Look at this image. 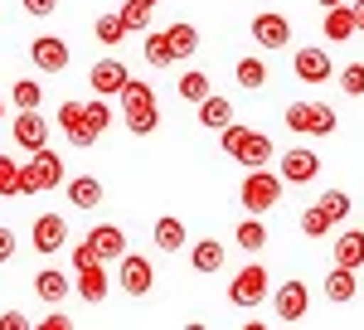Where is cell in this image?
<instances>
[{
  "label": "cell",
  "mask_w": 364,
  "mask_h": 330,
  "mask_svg": "<svg viewBox=\"0 0 364 330\" xmlns=\"http://www.w3.org/2000/svg\"><path fill=\"white\" fill-rule=\"evenodd\" d=\"M219 146H224L228 161H238L243 170H257V165L277 161L272 137H267V132H252V127H243V122H228L224 132H219Z\"/></svg>",
  "instance_id": "cell-1"
},
{
  "label": "cell",
  "mask_w": 364,
  "mask_h": 330,
  "mask_svg": "<svg viewBox=\"0 0 364 330\" xmlns=\"http://www.w3.org/2000/svg\"><path fill=\"white\" fill-rule=\"evenodd\" d=\"M117 97H122V122L132 127V137H151V132L161 127V107H156V92H151V82L127 78V87H122Z\"/></svg>",
  "instance_id": "cell-2"
},
{
  "label": "cell",
  "mask_w": 364,
  "mask_h": 330,
  "mask_svg": "<svg viewBox=\"0 0 364 330\" xmlns=\"http://www.w3.org/2000/svg\"><path fill=\"white\" fill-rule=\"evenodd\" d=\"M58 185H68V175H63V156L49 151V146L29 151V161L20 165V194H44V190H58Z\"/></svg>",
  "instance_id": "cell-3"
},
{
  "label": "cell",
  "mask_w": 364,
  "mask_h": 330,
  "mask_svg": "<svg viewBox=\"0 0 364 330\" xmlns=\"http://www.w3.org/2000/svg\"><path fill=\"white\" fill-rule=\"evenodd\" d=\"M282 190H287L282 170L257 165V170H248V175H243V190H238V199H243V209H248V214H267V209L282 199Z\"/></svg>",
  "instance_id": "cell-4"
},
{
  "label": "cell",
  "mask_w": 364,
  "mask_h": 330,
  "mask_svg": "<svg viewBox=\"0 0 364 330\" xmlns=\"http://www.w3.org/2000/svg\"><path fill=\"white\" fill-rule=\"evenodd\" d=\"M287 127L301 132V137H331L340 127V117L326 107V102H291V107H287Z\"/></svg>",
  "instance_id": "cell-5"
},
{
  "label": "cell",
  "mask_w": 364,
  "mask_h": 330,
  "mask_svg": "<svg viewBox=\"0 0 364 330\" xmlns=\"http://www.w3.org/2000/svg\"><path fill=\"white\" fill-rule=\"evenodd\" d=\"M228 302L238 306V311H252V306L267 302V267L262 262H248L243 272L228 282Z\"/></svg>",
  "instance_id": "cell-6"
},
{
  "label": "cell",
  "mask_w": 364,
  "mask_h": 330,
  "mask_svg": "<svg viewBox=\"0 0 364 330\" xmlns=\"http://www.w3.org/2000/svg\"><path fill=\"white\" fill-rule=\"evenodd\" d=\"M117 287L127 292V297H146L151 287H156V267H151V257H141V252H122L117 257Z\"/></svg>",
  "instance_id": "cell-7"
},
{
  "label": "cell",
  "mask_w": 364,
  "mask_h": 330,
  "mask_svg": "<svg viewBox=\"0 0 364 330\" xmlns=\"http://www.w3.org/2000/svg\"><path fill=\"white\" fill-rule=\"evenodd\" d=\"M272 311H277L282 326H296V321H306V311H311V292H306V282L287 277V282L277 287V297H272Z\"/></svg>",
  "instance_id": "cell-8"
},
{
  "label": "cell",
  "mask_w": 364,
  "mask_h": 330,
  "mask_svg": "<svg viewBox=\"0 0 364 330\" xmlns=\"http://www.w3.org/2000/svg\"><path fill=\"white\" fill-rule=\"evenodd\" d=\"M252 44H262V49H287V44H291V25H287V15H277V10L252 15Z\"/></svg>",
  "instance_id": "cell-9"
},
{
  "label": "cell",
  "mask_w": 364,
  "mask_h": 330,
  "mask_svg": "<svg viewBox=\"0 0 364 330\" xmlns=\"http://www.w3.org/2000/svg\"><path fill=\"white\" fill-rule=\"evenodd\" d=\"M29 58H34V68H39V73H63L73 54H68V44H63L58 34H39V39L29 44Z\"/></svg>",
  "instance_id": "cell-10"
},
{
  "label": "cell",
  "mask_w": 364,
  "mask_h": 330,
  "mask_svg": "<svg viewBox=\"0 0 364 330\" xmlns=\"http://www.w3.org/2000/svg\"><path fill=\"white\" fill-rule=\"evenodd\" d=\"M277 170H282L287 185H311V180L321 175V156L306 151V146H296V151H287V156L277 161Z\"/></svg>",
  "instance_id": "cell-11"
},
{
  "label": "cell",
  "mask_w": 364,
  "mask_h": 330,
  "mask_svg": "<svg viewBox=\"0 0 364 330\" xmlns=\"http://www.w3.org/2000/svg\"><path fill=\"white\" fill-rule=\"evenodd\" d=\"M29 243H34V252H58V247L68 243V223H63V214H39L34 219V228H29Z\"/></svg>",
  "instance_id": "cell-12"
},
{
  "label": "cell",
  "mask_w": 364,
  "mask_h": 330,
  "mask_svg": "<svg viewBox=\"0 0 364 330\" xmlns=\"http://www.w3.org/2000/svg\"><path fill=\"white\" fill-rule=\"evenodd\" d=\"M127 63L122 58H97L92 63V73H87V82H92V92H102V97H117L122 87H127Z\"/></svg>",
  "instance_id": "cell-13"
},
{
  "label": "cell",
  "mask_w": 364,
  "mask_h": 330,
  "mask_svg": "<svg viewBox=\"0 0 364 330\" xmlns=\"http://www.w3.org/2000/svg\"><path fill=\"white\" fill-rule=\"evenodd\" d=\"M58 132L68 137V146H92V141H97V132L87 127L83 102H63V107H58Z\"/></svg>",
  "instance_id": "cell-14"
},
{
  "label": "cell",
  "mask_w": 364,
  "mask_h": 330,
  "mask_svg": "<svg viewBox=\"0 0 364 330\" xmlns=\"http://www.w3.org/2000/svg\"><path fill=\"white\" fill-rule=\"evenodd\" d=\"M291 68H296V78H301V82H331V78H336V63H331L326 49H296Z\"/></svg>",
  "instance_id": "cell-15"
},
{
  "label": "cell",
  "mask_w": 364,
  "mask_h": 330,
  "mask_svg": "<svg viewBox=\"0 0 364 330\" xmlns=\"http://www.w3.org/2000/svg\"><path fill=\"white\" fill-rule=\"evenodd\" d=\"M15 146L20 151H39V146H49V122L39 117V107H29L15 117Z\"/></svg>",
  "instance_id": "cell-16"
},
{
  "label": "cell",
  "mask_w": 364,
  "mask_h": 330,
  "mask_svg": "<svg viewBox=\"0 0 364 330\" xmlns=\"http://www.w3.org/2000/svg\"><path fill=\"white\" fill-rule=\"evenodd\" d=\"M107 287H112V282H107V267H102V262H87V267H78L73 292H78L87 306H102V302H107Z\"/></svg>",
  "instance_id": "cell-17"
},
{
  "label": "cell",
  "mask_w": 364,
  "mask_h": 330,
  "mask_svg": "<svg viewBox=\"0 0 364 330\" xmlns=\"http://www.w3.org/2000/svg\"><path fill=\"white\" fill-rule=\"evenodd\" d=\"M87 243L97 247L102 262H117V257L127 252V233H122L117 223H97V228H87Z\"/></svg>",
  "instance_id": "cell-18"
},
{
  "label": "cell",
  "mask_w": 364,
  "mask_h": 330,
  "mask_svg": "<svg viewBox=\"0 0 364 330\" xmlns=\"http://www.w3.org/2000/svg\"><path fill=\"white\" fill-rule=\"evenodd\" d=\"M331 247H336V262H340V267H355V272L364 267V233H360V228L336 233V238H331Z\"/></svg>",
  "instance_id": "cell-19"
},
{
  "label": "cell",
  "mask_w": 364,
  "mask_h": 330,
  "mask_svg": "<svg viewBox=\"0 0 364 330\" xmlns=\"http://www.w3.org/2000/svg\"><path fill=\"white\" fill-rule=\"evenodd\" d=\"M360 25H355V5H331L326 10V39L331 44H345V39H355Z\"/></svg>",
  "instance_id": "cell-20"
},
{
  "label": "cell",
  "mask_w": 364,
  "mask_h": 330,
  "mask_svg": "<svg viewBox=\"0 0 364 330\" xmlns=\"http://www.w3.org/2000/svg\"><path fill=\"white\" fill-rule=\"evenodd\" d=\"M68 292H73V282L58 272V267H44V272L34 277V297H39L44 306H58L63 297H68Z\"/></svg>",
  "instance_id": "cell-21"
},
{
  "label": "cell",
  "mask_w": 364,
  "mask_h": 330,
  "mask_svg": "<svg viewBox=\"0 0 364 330\" xmlns=\"http://www.w3.org/2000/svg\"><path fill=\"white\" fill-rule=\"evenodd\" d=\"M195 107H199V127H209V132H224L228 122H233V102L219 97V92H209V97L195 102Z\"/></svg>",
  "instance_id": "cell-22"
},
{
  "label": "cell",
  "mask_w": 364,
  "mask_h": 330,
  "mask_svg": "<svg viewBox=\"0 0 364 330\" xmlns=\"http://www.w3.org/2000/svg\"><path fill=\"white\" fill-rule=\"evenodd\" d=\"M355 292H360V282H355V267H331V277H326V302H336V306H345V302H355Z\"/></svg>",
  "instance_id": "cell-23"
},
{
  "label": "cell",
  "mask_w": 364,
  "mask_h": 330,
  "mask_svg": "<svg viewBox=\"0 0 364 330\" xmlns=\"http://www.w3.org/2000/svg\"><path fill=\"white\" fill-rule=\"evenodd\" d=\"M224 243H219V238H199L195 247H190V262H195V272H219V267H224Z\"/></svg>",
  "instance_id": "cell-24"
},
{
  "label": "cell",
  "mask_w": 364,
  "mask_h": 330,
  "mask_svg": "<svg viewBox=\"0 0 364 330\" xmlns=\"http://www.w3.org/2000/svg\"><path fill=\"white\" fill-rule=\"evenodd\" d=\"M68 204H73V209H97V204H102V180H92V175L68 180Z\"/></svg>",
  "instance_id": "cell-25"
},
{
  "label": "cell",
  "mask_w": 364,
  "mask_h": 330,
  "mask_svg": "<svg viewBox=\"0 0 364 330\" xmlns=\"http://www.w3.org/2000/svg\"><path fill=\"white\" fill-rule=\"evenodd\" d=\"M151 238H156V247H161V252H180V247L190 243V238H185V223L180 219H156V228H151Z\"/></svg>",
  "instance_id": "cell-26"
},
{
  "label": "cell",
  "mask_w": 364,
  "mask_h": 330,
  "mask_svg": "<svg viewBox=\"0 0 364 330\" xmlns=\"http://www.w3.org/2000/svg\"><path fill=\"white\" fill-rule=\"evenodd\" d=\"M166 44H170V58L180 63V58H190L199 49V29L195 25H170L166 29Z\"/></svg>",
  "instance_id": "cell-27"
},
{
  "label": "cell",
  "mask_w": 364,
  "mask_h": 330,
  "mask_svg": "<svg viewBox=\"0 0 364 330\" xmlns=\"http://www.w3.org/2000/svg\"><path fill=\"white\" fill-rule=\"evenodd\" d=\"M233 243L243 247V252H262V247H267V228H262V214H248V219L238 223Z\"/></svg>",
  "instance_id": "cell-28"
},
{
  "label": "cell",
  "mask_w": 364,
  "mask_h": 330,
  "mask_svg": "<svg viewBox=\"0 0 364 330\" xmlns=\"http://www.w3.org/2000/svg\"><path fill=\"white\" fill-rule=\"evenodd\" d=\"M233 78H238V87L243 92H257V87H267V63L262 58H238V68H233Z\"/></svg>",
  "instance_id": "cell-29"
},
{
  "label": "cell",
  "mask_w": 364,
  "mask_h": 330,
  "mask_svg": "<svg viewBox=\"0 0 364 330\" xmlns=\"http://www.w3.org/2000/svg\"><path fill=\"white\" fill-rule=\"evenodd\" d=\"M175 92H180V97H185V102H204V97H209V92H214V87H209V73H199V68H190V73H185V78L175 82Z\"/></svg>",
  "instance_id": "cell-30"
},
{
  "label": "cell",
  "mask_w": 364,
  "mask_h": 330,
  "mask_svg": "<svg viewBox=\"0 0 364 330\" xmlns=\"http://www.w3.org/2000/svg\"><path fill=\"white\" fill-rule=\"evenodd\" d=\"M146 63L151 68H170V44H166V29H146Z\"/></svg>",
  "instance_id": "cell-31"
},
{
  "label": "cell",
  "mask_w": 364,
  "mask_h": 330,
  "mask_svg": "<svg viewBox=\"0 0 364 330\" xmlns=\"http://www.w3.org/2000/svg\"><path fill=\"white\" fill-rule=\"evenodd\" d=\"M331 228H336V223H331V214H326L321 204H311L306 214H301V233H306V238H331Z\"/></svg>",
  "instance_id": "cell-32"
},
{
  "label": "cell",
  "mask_w": 364,
  "mask_h": 330,
  "mask_svg": "<svg viewBox=\"0 0 364 330\" xmlns=\"http://www.w3.org/2000/svg\"><path fill=\"white\" fill-rule=\"evenodd\" d=\"M316 204L331 214V223H345V219H350V194H345V190H326Z\"/></svg>",
  "instance_id": "cell-33"
},
{
  "label": "cell",
  "mask_w": 364,
  "mask_h": 330,
  "mask_svg": "<svg viewBox=\"0 0 364 330\" xmlns=\"http://www.w3.org/2000/svg\"><path fill=\"white\" fill-rule=\"evenodd\" d=\"M97 39H102V44H122V39H127V25H122V10H112V15H97Z\"/></svg>",
  "instance_id": "cell-34"
},
{
  "label": "cell",
  "mask_w": 364,
  "mask_h": 330,
  "mask_svg": "<svg viewBox=\"0 0 364 330\" xmlns=\"http://www.w3.org/2000/svg\"><path fill=\"white\" fill-rule=\"evenodd\" d=\"M83 112H87V127H92L97 137H102V132L112 127V107H107V97H102V92H97L92 102H83Z\"/></svg>",
  "instance_id": "cell-35"
},
{
  "label": "cell",
  "mask_w": 364,
  "mask_h": 330,
  "mask_svg": "<svg viewBox=\"0 0 364 330\" xmlns=\"http://www.w3.org/2000/svg\"><path fill=\"white\" fill-rule=\"evenodd\" d=\"M39 102H44V87L29 82V78H15V107L29 112V107H39Z\"/></svg>",
  "instance_id": "cell-36"
},
{
  "label": "cell",
  "mask_w": 364,
  "mask_h": 330,
  "mask_svg": "<svg viewBox=\"0 0 364 330\" xmlns=\"http://www.w3.org/2000/svg\"><path fill=\"white\" fill-rule=\"evenodd\" d=\"M0 194H5V199H15V194H20V165L10 161L5 151H0Z\"/></svg>",
  "instance_id": "cell-37"
},
{
  "label": "cell",
  "mask_w": 364,
  "mask_h": 330,
  "mask_svg": "<svg viewBox=\"0 0 364 330\" xmlns=\"http://www.w3.org/2000/svg\"><path fill=\"white\" fill-rule=\"evenodd\" d=\"M122 25H127V34H146L151 29V10H141V5H122Z\"/></svg>",
  "instance_id": "cell-38"
},
{
  "label": "cell",
  "mask_w": 364,
  "mask_h": 330,
  "mask_svg": "<svg viewBox=\"0 0 364 330\" xmlns=\"http://www.w3.org/2000/svg\"><path fill=\"white\" fill-rule=\"evenodd\" d=\"M340 92H350V97H364V63H350V68H340Z\"/></svg>",
  "instance_id": "cell-39"
},
{
  "label": "cell",
  "mask_w": 364,
  "mask_h": 330,
  "mask_svg": "<svg viewBox=\"0 0 364 330\" xmlns=\"http://www.w3.org/2000/svg\"><path fill=\"white\" fill-rule=\"evenodd\" d=\"M87 262H102V257H97V247H92V243L83 238V243L73 247V267H87Z\"/></svg>",
  "instance_id": "cell-40"
},
{
  "label": "cell",
  "mask_w": 364,
  "mask_h": 330,
  "mask_svg": "<svg viewBox=\"0 0 364 330\" xmlns=\"http://www.w3.org/2000/svg\"><path fill=\"white\" fill-rule=\"evenodd\" d=\"M25 10L34 15V20H49V15L58 10V0H25Z\"/></svg>",
  "instance_id": "cell-41"
},
{
  "label": "cell",
  "mask_w": 364,
  "mask_h": 330,
  "mask_svg": "<svg viewBox=\"0 0 364 330\" xmlns=\"http://www.w3.org/2000/svg\"><path fill=\"white\" fill-rule=\"evenodd\" d=\"M0 330H29V321L20 311H5V316H0Z\"/></svg>",
  "instance_id": "cell-42"
},
{
  "label": "cell",
  "mask_w": 364,
  "mask_h": 330,
  "mask_svg": "<svg viewBox=\"0 0 364 330\" xmlns=\"http://www.w3.org/2000/svg\"><path fill=\"white\" fill-rule=\"evenodd\" d=\"M10 257H15V233L0 228V262H10Z\"/></svg>",
  "instance_id": "cell-43"
},
{
  "label": "cell",
  "mask_w": 364,
  "mask_h": 330,
  "mask_svg": "<svg viewBox=\"0 0 364 330\" xmlns=\"http://www.w3.org/2000/svg\"><path fill=\"white\" fill-rule=\"evenodd\" d=\"M68 326H73V321H68V316H58V311H54V316H44V321H39V330H68Z\"/></svg>",
  "instance_id": "cell-44"
},
{
  "label": "cell",
  "mask_w": 364,
  "mask_h": 330,
  "mask_svg": "<svg viewBox=\"0 0 364 330\" xmlns=\"http://www.w3.org/2000/svg\"><path fill=\"white\" fill-rule=\"evenodd\" d=\"M355 25H360V34H364V0H355Z\"/></svg>",
  "instance_id": "cell-45"
},
{
  "label": "cell",
  "mask_w": 364,
  "mask_h": 330,
  "mask_svg": "<svg viewBox=\"0 0 364 330\" xmlns=\"http://www.w3.org/2000/svg\"><path fill=\"white\" fill-rule=\"evenodd\" d=\"M132 5H141V10H156V5H161V0H132Z\"/></svg>",
  "instance_id": "cell-46"
},
{
  "label": "cell",
  "mask_w": 364,
  "mask_h": 330,
  "mask_svg": "<svg viewBox=\"0 0 364 330\" xmlns=\"http://www.w3.org/2000/svg\"><path fill=\"white\" fill-rule=\"evenodd\" d=\"M0 122H5V97H0Z\"/></svg>",
  "instance_id": "cell-47"
},
{
  "label": "cell",
  "mask_w": 364,
  "mask_h": 330,
  "mask_svg": "<svg viewBox=\"0 0 364 330\" xmlns=\"http://www.w3.org/2000/svg\"><path fill=\"white\" fill-rule=\"evenodd\" d=\"M321 5H326V10H331V5H340V0H321Z\"/></svg>",
  "instance_id": "cell-48"
}]
</instances>
